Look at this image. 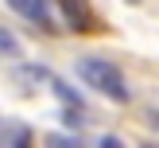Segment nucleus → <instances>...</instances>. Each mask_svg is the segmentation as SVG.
<instances>
[{
  "mask_svg": "<svg viewBox=\"0 0 159 148\" xmlns=\"http://www.w3.org/2000/svg\"><path fill=\"white\" fill-rule=\"evenodd\" d=\"M4 4H12V8H16L20 16H27V20L43 23V27L51 23V20H47V4H43V0H4Z\"/></svg>",
  "mask_w": 159,
  "mask_h": 148,
  "instance_id": "nucleus-3",
  "label": "nucleus"
},
{
  "mask_svg": "<svg viewBox=\"0 0 159 148\" xmlns=\"http://www.w3.org/2000/svg\"><path fill=\"white\" fill-rule=\"evenodd\" d=\"M128 4H136V0H128Z\"/></svg>",
  "mask_w": 159,
  "mask_h": 148,
  "instance_id": "nucleus-9",
  "label": "nucleus"
},
{
  "mask_svg": "<svg viewBox=\"0 0 159 148\" xmlns=\"http://www.w3.org/2000/svg\"><path fill=\"white\" fill-rule=\"evenodd\" d=\"M144 148H155V144H144Z\"/></svg>",
  "mask_w": 159,
  "mask_h": 148,
  "instance_id": "nucleus-8",
  "label": "nucleus"
},
{
  "mask_svg": "<svg viewBox=\"0 0 159 148\" xmlns=\"http://www.w3.org/2000/svg\"><path fill=\"white\" fill-rule=\"evenodd\" d=\"M58 4H62V12H66V20H70L74 31H93L97 27V20L89 16V4L85 0H58Z\"/></svg>",
  "mask_w": 159,
  "mask_h": 148,
  "instance_id": "nucleus-2",
  "label": "nucleus"
},
{
  "mask_svg": "<svg viewBox=\"0 0 159 148\" xmlns=\"http://www.w3.org/2000/svg\"><path fill=\"white\" fill-rule=\"evenodd\" d=\"M97 148H124V144H120L116 136H101V144H97Z\"/></svg>",
  "mask_w": 159,
  "mask_h": 148,
  "instance_id": "nucleus-7",
  "label": "nucleus"
},
{
  "mask_svg": "<svg viewBox=\"0 0 159 148\" xmlns=\"http://www.w3.org/2000/svg\"><path fill=\"white\" fill-rule=\"evenodd\" d=\"M0 59H20V39L0 23Z\"/></svg>",
  "mask_w": 159,
  "mask_h": 148,
  "instance_id": "nucleus-5",
  "label": "nucleus"
},
{
  "mask_svg": "<svg viewBox=\"0 0 159 148\" xmlns=\"http://www.w3.org/2000/svg\"><path fill=\"white\" fill-rule=\"evenodd\" d=\"M47 144H51V148H82V140H78V136H62V132H54V136H47Z\"/></svg>",
  "mask_w": 159,
  "mask_h": 148,
  "instance_id": "nucleus-6",
  "label": "nucleus"
},
{
  "mask_svg": "<svg viewBox=\"0 0 159 148\" xmlns=\"http://www.w3.org/2000/svg\"><path fill=\"white\" fill-rule=\"evenodd\" d=\"M78 78H82L85 86H93L97 93H105V98H113V101H132V93H128V82H124V74L113 66V62H105V59H78Z\"/></svg>",
  "mask_w": 159,
  "mask_h": 148,
  "instance_id": "nucleus-1",
  "label": "nucleus"
},
{
  "mask_svg": "<svg viewBox=\"0 0 159 148\" xmlns=\"http://www.w3.org/2000/svg\"><path fill=\"white\" fill-rule=\"evenodd\" d=\"M51 90L58 93V98L66 101L70 109H82V105H85V98H82V90H74V86H70L66 78H51Z\"/></svg>",
  "mask_w": 159,
  "mask_h": 148,
  "instance_id": "nucleus-4",
  "label": "nucleus"
}]
</instances>
